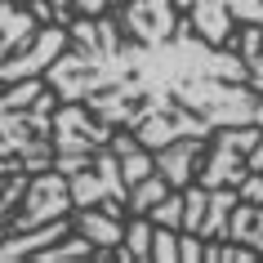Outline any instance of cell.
Returning a JSON list of instances; mask_svg holds the SVG:
<instances>
[{
	"label": "cell",
	"mask_w": 263,
	"mask_h": 263,
	"mask_svg": "<svg viewBox=\"0 0 263 263\" xmlns=\"http://www.w3.org/2000/svg\"><path fill=\"white\" fill-rule=\"evenodd\" d=\"M76 49L45 76L67 103H89L98 121H125L143 147L174 139H205L210 125H263V103L241 89L246 67L236 58L192 41L179 27L174 41H121L116 18L76 23Z\"/></svg>",
	"instance_id": "6da1fadb"
},
{
	"label": "cell",
	"mask_w": 263,
	"mask_h": 263,
	"mask_svg": "<svg viewBox=\"0 0 263 263\" xmlns=\"http://www.w3.org/2000/svg\"><path fill=\"white\" fill-rule=\"evenodd\" d=\"M49 111H54V89L45 81H23L14 94L0 98V156H23L27 170H49L54 147H49Z\"/></svg>",
	"instance_id": "7a4b0ae2"
},
{
	"label": "cell",
	"mask_w": 263,
	"mask_h": 263,
	"mask_svg": "<svg viewBox=\"0 0 263 263\" xmlns=\"http://www.w3.org/2000/svg\"><path fill=\"white\" fill-rule=\"evenodd\" d=\"M179 5L192 9L196 27H201V36L210 45L228 41V14H241V18H250V23L263 27V0H179Z\"/></svg>",
	"instance_id": "3957f363"
},
{
	"label": "cell",
	"mask_w": 263,
	"mask_h": 263,
	"mask_svg": "<svg viewBox=\"0 0 263 263\" xmlns=\"http://www.w3.org/2000/svg\"><path fill=\"white\" fill-rule=\"evenodd\" d=\"M58 147L54 156H89L94 147H107V129L94 121H85V111L81 107H67V111H58Z\"/></svg>",
	"instance_id": "277c9868"
},
{
	"label": "cell",
	"mask_w": 263,
	"mask_h": 263,
	"mask_svg": "<svg viewBox=\"0 0 263 263\" xmlns=\"http://www.w3.org/2000/svg\"><path fill=\"white\" fill-rule=\"evenodd\" d=\"M67 205H71V183L63 179V174H45V179H36V183H31V210L23 214L18 232H36L41 219H58Z\"/></svg>",
	"instance_id": "5b68a950"
},
{
	"label": "cell",
	"mask_w": 263,
	"mask_h": 263,
	"mask_svg": "<svg viewBox=\"0 0 263 263\" xmlns=\"http://www.w3.org/2000/svg\"><path fill=\"white\" fill-rule=\"evenodd\" d=\"M125 27L134 41H165L174 31V14H170V0H129L125 5Z\"/></svg>",
	"instance_id": "8992f818"
},
{
	"label": "cell",
	"mask_w": 263,
	"mask_h": 263,
	"mask_svg": "<svg viewBox=\"0 0 263 263\" xmlns=\"http://www.w3.org/2000/svg\"><path fill=\"white\" fill-rule=\"evenodd\" d=\"M134 187H139V192H129V210L139 214V210H152L156 201L165 196V187H170V183H165V179H139Z\"/></svg>",
	"instance_id": "52a82bcc"
},
{
	"label": "cell",
	"mask_w": 263,
	"mask_h": 263,
	"mask_svg": "<svg viewBox=\"0 0 263 263\" xmlns=\"http://www.w3.org/2000/svg\"><path fill=\"white\" fill-rule=\"evenodd\" d=\"M129 254H134V259H147V254H152V223H134V228H129Z\"/></svg>",
	"instance_id": "ba28073f"
},
{
	"label": "cell",
	"mask_w": 263,
	"mask_h": 263,
	"mask_svg": "<svg viewBox=\"0 0 263 263\" xmlns=\"http://www.w3.org/2000/svg\"><path fill=\"white\" fill-rule=\"evenodd\" d=\"M23 187H27L23 179H14V183H0V219H5V210H9V205L18 201V196H23ZM0 236H5V223H0Z\"/></svg>",
	"instance_id": "9c48e42d"
},
{
	"label": "cell",
	"mask_w": 263,
	"mask_h": 263,
	"mask_svg": "<svg viewBox=\"0 0 263 263\" xmlns=\"http://www.w3.org/2000/svg\"><path fill=\"white\" fill-rule=\"evenodd\" d=\"M152 254H156V259H179V246H174L165 232H156L152 236Z\"/></svg>",
	"instance_id": "30bf717a"
},
{
	"label": "cell",
	"mask_w": 263,
	"mask_h": 263,
	"mask_svg": "<svg viewBox=\"0 0 263 263\" xmlns=\"http://www.w3.org/2000/svg\"><path fill=\"white\" fill-rule=\"evenodd\" d=\"M179 210H183V201L174 196V201H165V205L156 210V219H152V223H165V228H174V219H179Z\"/></svg>",
	"instance_id": "8fae6325"
}]
</instances>
